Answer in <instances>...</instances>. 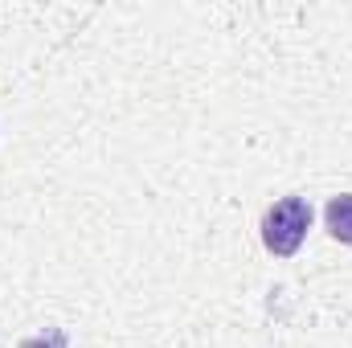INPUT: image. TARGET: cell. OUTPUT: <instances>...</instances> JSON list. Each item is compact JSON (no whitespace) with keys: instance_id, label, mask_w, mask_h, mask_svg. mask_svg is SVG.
<instances>
[{"instance_id":"obj_1","label":"cell","mask_w":352,"mask_h":348,"mask_svg":"<svg viewBox=\"0 0 352 348\" xmlns=\"http://www.w3.org/2000/svg\"><path fill=\"white\" fill-rule=\"evenodd\" d=\"M311 230V201L307 197H283L263 213V246L274 259H291Z\"/></svg>"},{"instance_id":"obj_2","label":"cell","mask_w":352,"mask_h":348,"mask_svg":"<svg viewBox=\"0 0 352 348\" xmlns=\"http://www.w3.org/2000/svg\"><path fill=\"white\" fill-rule=\"evenodd\" d=\"M324 221H328V234H332L336 242L352 246V193H340V197H332V201H328Z\"/></svg>"},{"instance_id":"obj_3","label":"cell","mask_w":352,"mask_h":348,"mask_svg":"<svg viewBox=\"0 0 352 348\" xmlns=\"http://www.w3.org/2000/svg\"><path fill=\"white\" fill-rule=\"evenodd\" d=\"M16 348H70V336L66 328H45L41 336H25Z\"/></svg>"}]
</instances>
